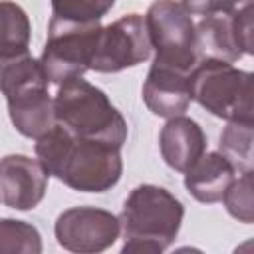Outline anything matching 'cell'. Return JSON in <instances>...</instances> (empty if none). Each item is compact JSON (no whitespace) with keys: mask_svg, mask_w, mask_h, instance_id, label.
<instances>
[{"mask_svg":"<svg viewBox=\"0 0 254 254\" xmlns=\"http://www.w3.org/2000/svg\"><path fill=\"white\" fill-rule=\"evenodd\" d=\"M119 151L109 143L75 137L58 121L36 139V157L46 173L79 192H105L119 183Z\"/></svg>","mask_w":254,"mask_h":254,"instance_id":"1","label":"cell"},{"mask_svg":"<svg viewBox=\"0 0 254 254\" xmlns=\"http://www.w3.org/2000/svg\"><path fill=\"white\" fill-rule=\"evenodd\" d=\"M183 216L181 200L167 189L149 183L135 187L117 216L123 234L121 252L159 254L167 250L181 230Z\"/></svg>","mask_w":254,"mask_h":254,"instance_id":"2","label":"cell"},{"mask_svg":"<svg viewBox=\"0 0 254 254\" xmlns=\"http://www.w3.org/2000/svg\"><path fill=\"white\" fill-rule=\"evenodd\" d=\"M56 121L69 133L83 139L123 147L127 139V123L103 89L83 77L58 85L54 95Z\"/></svg>","mask_w":254,"mask_h":254,"instance_id":"3","label":"cell"},{"mask_svg":"<svg viewBox=\"0 0 254 254\" xmlns=\"http://www.w3.org/2000/svg\"><path fill=\"white\" fill-rule=\"evenodd\" d=\"M190 99L224 121L252 123V73L222 60H198L190 71Z\"/></svg>","mask_w":254,"mask_h":254,"instance_id":"4","label":"cell"},{"mask_svg":"<svg viewBox=\"0 0 254 254\" xmlns=\"http://www.w3.org/2000/svg\"><path fill=\"white\" fill-rule=\"evenodd\" d=\"M101 32L99 22H69L54 18L48 26V40L40 56L42 69L50 83L83 77Z\"/></svg>","mask_w":254,"mask_h":254,"instance_id":"5","label":"cell"},{"mask_svg":"<svg viewBox=\"0 0 254 254\" xmlns=\"http://www.w3.org/2000/svg\"><path fill=\"white\" fill-rule=\"evenodd\" d=\"M151 48H155V60L163 65H173L185 71H192L198 64L194 46V22L190 12L175 0H157L149 6L145 16Z\"/></svg>","mask_w":254,"mask_h":254,"instance_id":"6","label":"cell"},{"mask_svg":"<svg viewBox=\"0 0 254 254\" xmlns=\"http://www.w3.org/2000/svg\"><path fill=\"white\" fill-rule=\"evenodd\" d=\"M151 50L145 18L141 14H127L107 26H101L89 69L99 73H117L149 60Z\"/></svg>","mask_w":254,"mask_h":254,"instance_id":"7","label":"cell"},{"mask_svg":"<svg viewBox=\"0 0 254 254\" xmlns=\"http://www.w3.org/2000/svg\"><path fill=\"white\" fill-rule=\"evenodd\" d=\"M119 218L103 208L73 206L64 210L54 224L56 240L62 248L79 254L103 252L119 238Z\"/></svg>","mask_w":254,"mask_h":254,"instance_id":"8","label":"cell"},{"mask_svg":"<svg viewBox=\"0 0 254 254\" xmlns=\"http://www.w3.org/2000/svg\"><path fill=\"white\" fill-rule=\"evenodd\" d=\"M48 177L38 159L6 155L0 159V200L16 210H32L46 194Z\"/></svg>","mask_w":254,"mask_h":254,"instance_id":"9","label":"cell"},{"mask_svg":"<svg viewBox=\"0 0 254 254\" xmlns=\"http://www.w3.org/2000/svg\"><path fill=\"white\" fill-rule=\"evenodd\" d=\"M143 101L159 117L183 115L190 103V71L153 62L143 83Z\"/></svg>","mask_w":254,"mask_h":254,"instance_id":"10","label":"cell"},{"mask_svg":"<svg viewBox=\"0 0 254 254\" xmlns=\"http://www.w3.org/2000/svg\"><path fill=\"white\" fill-rule=\"evenodd\" d=\"M50 81H32L6 95L10 121L28 139H38L56 125L54 99L48 93Z\"/></svg>","mask_w":254,"mask_h":254,"instance_id":"11","label":"cell"},{"mask_svg":"<svg viewBox=\"0 0 254 254\" xmlns=\"http://www.w3.org/2000/svg\"><path fill=\"white\" fill-rule=\"evenodd\" d=\"M159 149L171 169L185 173L206 153V135L194 119L175 115L167 119L159 133Z\"/></svg>","mask_w":254,"mask_h":254,"instance_id":"12","label":"cell"},{"mask_svg":"<svg viewBox=\"0 0 254 254\" xmlns=\"http://www.w3.org/2000/svg\"><path fill=\"white\" fill-rule=\"evenodd\" d=\"M236 169L218 151L204 153L190 169L185 171V189L202 204L220 202L228 185L234 181Z\"/></svg>","mask_w":254,"mask_h":254,"instance_id":"13","label":"cell"},{"mask_svg":"<svg viewBox=\"0 0 254 254\" xmlns=\"http://www.w3.org/2000/svg\"><path fill=\"white\" fill-rule=\"evenodd\" d=\"M194 46L198 60L238 62L244 52L236 40L230 14H210L194 24Z\"/></svg>","mask_w":254,"mask_h":254,"instance_id":"14","label":"cell"},{"mask_svg":"<svg viewBox=\"0 0 254 254\" xmlns=\"http://www.w3.org/2000/svg\"><path fill=\"white\" fill-rule=\"evenodd\" d=\"M32 26L22 6L0 0V58L28 52Z\"/></svg>","mask_w":254,"mask_h":254,"instance_id":"15","label":"cell"},{"mask_svg":"<svg viewBox=\"0 0 254 254\" xmlns=\"http://www.w3.org/2000/svg\"><path fill=\"white\" fill-rule=\"evenodd\" d=\"M252 141H254V129L252 123L246 121H228V125L220 133L218 147L230 163L236 169V173L252 171L254 167V155H252Z\"/></svg>","mask_w":254,"mask_h":254,"instance_id":"16","label":"cell"},{"mask_svg":"<svg viewBox=\"0 0 254 254\" xmlns=\"http://www.w3.org/2000/svg\"><path fill=\"white\" fill-rule=\"evenodd\" d=\"M48 81L40 60L32 58L30 50L16 54V56H4L0 58V91L8 95L10 91L32 83V81Z\"/></svg>","mask_w":254,"mask_h":254,"instance_id":"17","label":"cell"},{"mask_svg":"<svg viewBox=\"0 0 254 254\" xmlns=\"http://www.w3.org/2000/svg\"><path fill=\"white\" fill-rule=\"evenodd\" d=\"M42 236L26 220L0 218V254H40Z\"/></svg>","mask_w":254,"mask_h":254,"instance_id":"18","label":"cell"},{"mask_svg":"<svg viewBox=\"0 0 254 254\" xmlns=\"http://www.w3.org/2000/svg\"><path fill=\"white\" fill-rule=\"evenodd\" d=\"M222 202L232 218L244 224L254 222V198H252V171H244L234 177V181L228 185Z\"/></svg>","mask_w":254,"mask_h":254,"instance_id":"19","label":"cell"},{"mask_svg":"<svg viewBox=\"0 0 254 254\" xmlns=\"http://www.w3.org/2000/svg\"><path fill=\"white\" fill-rule=\"evenodd\" d=\"M52 16L69 22H99L115 0H50Z\"/></svg>","mask_w":254,"mask_h":254,"instance_id":"20","label":"cell"},{"mask_svg":"<svg viewBox=\"0 0 254 254\" xmlns=\"http://www.w3.org/2000/svg\"><path fill=\"white\" fill-rule=\"evenodd\" d=\"M232 26L236 40L244 52V56L254 54V32H252V4H246L232 12Z\"/></svg>","mask_w":254,"mask_h":254,"instance_id":"21","label":"cell"},{"mask_svg":"<svg viewBox=\"0 0 254 254\" xmlns=\"http://www.w3.org/2000/svg\"><path fill=\"white\" fill-rule=\"evenodd\" d=\"M181 4L190 14L210 16V14H230L246 4H252V0H181Z\"/></svg>","mask_w":254,"mask_h":254,"instance_id":"22","label":"cell"}]
</instances>
